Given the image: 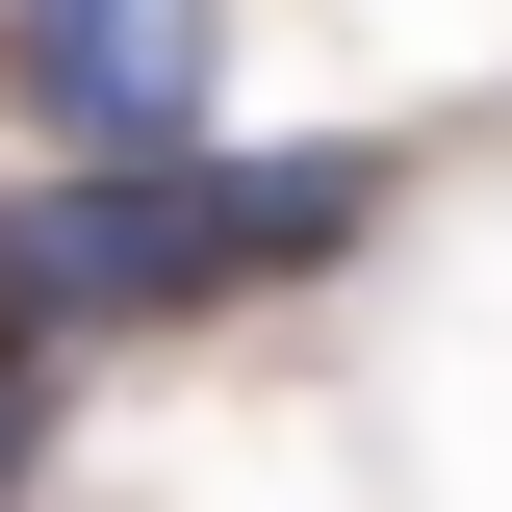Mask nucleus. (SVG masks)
<instances>
[{"mask_svg": "<svg viewBox=\"0 0 512 512\" xmlns=\"http://www.w3.org/2000/svg\"><path fill=\"white\" fill-rule=\"evenodd\" d=\"M384 231V154L359 128H282V154H52V180H0V333H205V308H282L333 256Z\"/></svg>", "mask_w": 512, "mask_h": 512, "instance_id": "f257e3e1", "label": "nucleus"}, {"mask_svg": "<svg viewBox=\"0 0 512 512\" xmlns=\"http://www.w3.org/2000/svg\"><path fill=\"white\" fill-rule=\"evenodd\" d=\"M52 410H77V359H52V333H0V512L52 487Z\"/></svg>", "mask_w": 512, "mask_h": 512, "instance_id": "7ed1b4c3", "label": "nucleus"}, {"mask_svg": "<svg viewBox=\"0 0 512 512\" xmlns=\"http://www.w3.org/2000/svg\"><path fill=\"white\" fill-rule=\"evenodd\" d=\"M0 77H26L52 154H205L231 0H0Z\"/></svg>", "mask_w": 512, "mask_h": 512, "instance_id": "f03ea898", "label": "nucleus"}]
</instances>
